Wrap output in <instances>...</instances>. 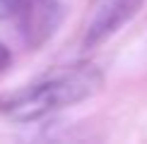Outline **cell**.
<instances>
[{
  "label": "cell",
  "instance_id": "2",
  "mask_svg": "<svg viewBox=\"0 0 147 144\" xmlns=\"http://www.w3.org/2000/svg\"><path fill=\"white\" fill-rule=\"evenodd\" d=\"M60 15L56 0H0V19H20L29 43H41Z\"/></svg>",
  "mask_w": 147,
  "mask_h": 144
},
{
  "label": "cell",
  "instance_id": "1",
  "mask_svg": "<svg viewBox=\"0 0 147 144\" xmlns=\"http://www.w3.org/2000/svg\"><path fill=\"white\" fill-rule=\"evenodd\" d=\"M101 87V72L94 65H75L53 72L46 79L27 87L5 101V113L17 123L41 120L58 108L80 103L96 94Z\"/></svg>",
  "mask_w": 147,
  "mask_h": 144
},
{
  "label": "cell",
  "instance_id": "4",
  "mask_svg": "<svg viewBox=\"0 0 147 144\" xmlns=\"http://www.w3.org/2000/svg\"><path fill=\"white\" fill-rule=\"evenodd\" d=\"M10 63H12V55H10V51H7V46L5 43H0V72H5L10 67Z\"/></svg>",
  "mask_w": 147,
  "mask_h": 144
},
{
  "label": "cell",
  "instance_id": "3",
  "mask_svg": "<svg viewBox=\"0 0 147 144\" xmlns=\"http://www.w3.org/2000/svg\"><path fill=\"white\" fill-rule=\"evenodd\" d=\"M138 7H140V0H106L89 24L87 36H84V46H96L104 39H109L135 15Z\"/></svg>",
  "mask_w": 147,
  "mask_h": 144
}]
</instances>
